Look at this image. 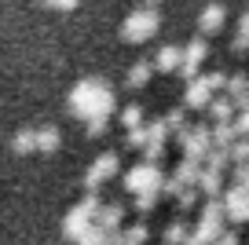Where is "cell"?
I'll return each instance as SVG.
<instances>
[{"label": "cell", "instance_id": "1", "mask_svg": "<svg viewBox=\"0 0 249 245\" xmlns=\"http://www.w3.org/2000/svg\"><path fill=\"white\" fill-rule=\"evenodd\" d=\"M66 106H70V114L81 117V121H92V117L110 121V117H114L117 99H114V88H110L103 77H85V81H77V85H73Z\"/></svg>", "mask_w": 249, "mask_h": 245}, {"label": "cell", "instance_id": "2", "mask_svg": "<svg viewBox=\"0 0 249 245\" xmlns=\"http://www.w3.org/2000/svg\"><path fill=\"white\" fill-rule=\"evenodd\" d=\"M227 230V209H224V198H209L202 205V216L198 223L191 227V238L183 245H213L220 234Z\"/></svg>", "mask_w": 249, "mask_h": 245}, {"label": "cell", "instance_id": "3", "mask_svg": "<svg viewBox=\"0 0 249 245\" xmlns=\"http://www.w3.org/2000/svg\"><path fill=\"white\" fill-rule=\"evenodd\" d=\"M161 30V15H158V8H136L132 15L121 22V40H128V44H143V40H150L154 33Z\"/></svg>", "mask_w": 249, "mask_h": 245}, {"label": "cell", "instance_id": "4", "mask_svg": "<svg viewBox=\"0 0 249 245\" xmlns=\"http://www.w3.org/2000/svg\"><path fill=\"white\" fill-rule=\"evenodd\" d=\"M99 205H103V201L95 198V191H88V198L77 201V205L66 212V220H62V234H66V242H77V238L92 227L95 216H99Z\"/></svg>", "mask_w": 249, "mask_h": 245}, {"label": "cell", "instance_id": "5", "mask_svg": "<svg viewBox=\"0 0 249 245\" xmlns=\"http://www.w3.org/2000/svg\"><path fill=\"white\" fill-rule=\"evenodd\" d=\"M124 191L128 194H140V191H165V172L158 161H147L143 158L140 165L124 172Z\"/></svg>", "mask_w": 249, "mask_h": 245}, {"label": "cell", "instance_id": "6", "mask_svg": "<svg viewBox=\"0 0 249 245\" xmlns=\"http://www.w3.org/2000/svg\"><path fill=\"white\" fill-rule=\"evenodd\" d=\"M176 143L183 150V158L205 161V154L213 150V124H183L176 132Z\"/></svg>", "mask_w": 249, "mask_h": 245}, {"label": "cell", "instance_id": "7", "mask_svg": "<svg viewBox=\"0 0 249 245\" xmlns=\"http://www.w3.org/2000/svg\"><path fill=\"white\" fill-rule=\"evenodd\" d=\"M202 165L205 161H195V158H183L172 169V176H165V194H172L176 198L179 191H187V187H198V176H202Z\"/></svg>", "mask_w": 249, "mask_h": 245}, {"label": "cell", "instance_id": "8", "mask_svg": "<svg viewBox=\"0 0 249 245\" xmlns=\"http://www.w3.org/2000/svg\"><path fill=\"white\" fill-rule=\"evenodd\" d=\"M216 99V88H213V81H209V73H198V77H191L187 81V92H183V106L187 110H209V103Z\"/></svg>", "mask_w": 249, "mask_h": 245}, {"label": "cell", "instance_id": "9", "mask_svg": "<svg viewBox=\"0 0 249 245\" xmlns=\"http://www.w3.org/2000/svg\"><path fill=\"white\" fill-rule=\"evenodd\" d=\"M117 165H121V161H117V154H114V150L99 154V158L88 165V172H85V191H99V187L117 172Z\"/></svg>", "mask_w": 249, "mask_h": 245}, {"label": "cell", "instance_id": "10", "mask_svg": "<svg viewBox=\"0 0 249 245\" xmlns=\"http://www.w3.org/2000/svg\"><path fill=\"white\" fill-rule=\"evenodd\" d=\"M224 209L231 223H249V187L234 183L231 191H224Z\"/></svg>", "mask_w": 249, "mask_h": 245}, {"label": "cell", "instance_id": "11", "mask_svg": "<svg viewBox=\"0 0 249 245\" xmlns=\"http://www.w3.org/2000/svg\"><path fill=\"white\" fill-rule=\"evenodd\" d=\"M205 55H209V44H205V37L198 33V37L183 48V62H179V73H183L187 81H191V77H198V70H202Z\"/></svg>", "mask_w": 249, "mask_h": 245}, {"label": "cell", "instance_id": "12", "mask_svg": "<svg viewBox=\"0 0 249 245\" xmlns=\"http://www.w3.org/2000/svg\"><path fill=\"white\" fill-rule=\"evenodd\" d=\"M165 143H169V124L165 121H150L147 124V143H143V158L147 161H161Z\"/></svg>", "mask_w": 249, "mask_h": 245}, {"label": "cell", "instance_id": "13", "mask_svg": "<svg viewBox=\"0 0 249 245\" xmlns=\"http://www.w3.org/2000/svg\"><path fill=\"white\" fill-rule=\"evenodd\" d=\"M224 22H227V8L224 4H209V8L198 15V33H202V37H213V33L224 30Z\"/></svg>", "mask_w": 249, "mask_h": 245}, {"label": "cell", "instance_id": "14", "mask_svg": "<svg viewBox=\"0 0 249 245\" xmlns=\"http://www.w3.org/2000/svg\"><path fill=\"white\" fill-rule=\"evenodd\" d=\"M198 191H202L205 198H220V191H224V169L202 165V176H198Z\"/></svg>", "mask_w": 249, "mask_h": 245}, {"label": "cell", "instance_id": "15", "mask_svg": "<svg viewBox=\"0 0 249 245\" xmlns=\"http://www.w3.org/2000/svg\"><path fill=\"white\" fill-rule=\"evenodd\" d=\"M179 62H183V48L179 44H165V48H158V55H154V66L161 70V73L179 70Z\"/></svg>", "mask_w": 249, "mask_h": 245}, {"label": "cell", "instance_id": "16", "mask_svg": "<svg viewBox=\"0 0 249 245\" xmlns=\"http://www.w3.org/2000/svg\"><path fill=\"white\" fill-rule=\"evenodd\" d=\"M121 220H124V205H117V201H103L99 205L95 223H103L107 230H121Z\"/></svg>", "mask_w": 249, "mask_h": 245}, {"label": "cell", "instance_id": "17", "mask_svg": "<svg viewBox=\"0 0 249 245\" xmlns=\"http://www.w3.org/2000/svg\"><path fill=\"white\" fill-rule=\"evenodd\" d=\"M205 114L213 117V121H234V114H238V103L231 99V95H220V99L209 103V110Z\"/></svg>", "mask_w": 249, "mask_h": 245}, {"label": "cell", "instance_id": "18", "mask_svg": "<svg viewBox=\"0 0 249 245\" xmlns=\"http://www.w3.org/2000/svg\"><path fill=\"white\" fill-rule=\"evenodd\" d=\"M224 92L231 95L234 103H238V110H242V106H249V77H246V73L227 77V88H224Z\"/></svg>", "mask_w": 249, "mask_h": 245}, {"label": "cell", "instance_id": "19", "mask_svg": "<svg viewBox=\"0 0 249 245\" xmlns=\"http://www.w3.org/2000/svg\"><path fill=\"white\" fill-rule=\"evenodd\" d=\"M59 146H62V132L55 128V124L37 128V150H40V154H55Z\"/></svg>", "mask_w": 249, "mask_h": 245}, {"label": "cell", "instance_id": "20", "mask_svg": "<svg viewBox=\"0 0 249 245\" xmlns=\"http://www.w3.org/2000/svg\"><path fill=\"white\" fill-rule=\"evenodd\" d=\"M154 62H147V59H140V62H132V70H128V77H124V85L128 88H143L150 81V73H154Z\"/></svg>", "mask_w": 249, "mask_h": 245}, {"label": "cell", "instance_id": "21", "mask_svg": "<svg viewBox=\"0 0 249 245\" xmlns=\"http://www.w3.org/2000/svg\"><path fill=\"white\" fill-rule=\"evenodd\" d=\"M161 238H165V245H183L187 238H191V223H187V220H172Z\"/></svg>", "mask_w": 249, "mask_h": 245}, {"label": "cell", "instance_id": "22", "mask_svg": "<svg viewBox=\"0 0 249 245\" xmlns=\"http://www.w3.org/2000/svg\"><path fill=\"white\" fill-rule=\"evenodd\" d=\"M110 234H114V230H107L103 223H92V227H88L73 245H110Z\"/></svg>", "mask_w": 249, "mask_h": 245}, {"label": "cell", "instance_id": "23", "mask_svg": "<svg viewBox=\"0 0 249 245\" xmlns=\"http://www.w3.org/2000/svg\"><path fill=\"white\" fill-rule=\"evenodd\" d=\"M11 150H15V154H33V150H37V128L15 132V139H11Z\"/></svg>", "mask_w": 249, "mask_h": 245}, {"label": "cell", "instance_id": "24", "mask_svg": "<svg viewBox=\"0 0 249 245\" xmlns=\"http://www.w3.org/2000/svg\"><path fill=\"white\" fill-rule=\"evenodd\" d=\"M231 52H234V55H246V52H249V11H246L242 18H238V30H234Z\"/></svg>", "mask_w": 249, "mask_h": 245}, {"label": "cell", "instance_id": "25", "mask_svg": "<svg viewBox=\"0 0 249 245\" xmlns=\"http://www.w3.org/2000/svg\"><path fill=\"white\" fill-rule=\"evenodd\" d=\"M121 245H147V227H143V223L124 227V230H121Z\"/></svg>", "mask_w": 249, "mask_h": 245}, {"label": "cell", "instance_id": "26", "mask_svg": "<svg viewBox=\"0 0 249 245\" xmlns=\"http://www.w3.org/2000/svg\"><path fill=\"white\" fill-rule=\"evenodd\" d=\"M121 124H124V128H140V124H143V106L128 103V106L121 110Z\"/></svg>", "mask_w": 249, "mask_h": 245}, {"label": "cell", "instance_id": "27", "mask_svg": "<svg viewBox=\"0 0 249 245\" xmlns=\"http://www.w3.org/2000/svg\"><path fill=\"white\" fill-rule=\"evenodd\" d=\"M242 161H249V136H238L231 143V165H242Z\"/></svg>", "mask_w": 249, "mask_h": 245}, {"label": "cell", "instance_id": "28", "mask_svg": "<svg viewBox=\"0 0 249 245\" xmlns=\"http://www.w3.org/2000/svg\"><path fill=\"white\" fill-rule=\"evenodd\" d=\"M165 191H140L136 194V209H140V212H150V209L158 205V198H161Z\"/></svg>", "mask_w": 249, "mask_h": 245}, {"label": "cell", "instance_id": "29", "mask_svg": "<svg viewBox=\"0 0 249 245\" xmlns=\"http://www.w3.org/2000/svg\"><path fill=\"white\" fill-rule=\"evenodd\" d=\"M198 194H202L198 187H187V191L176 194V205H179V209H195V205H198Z\"/></svg>", "mask_w": 249, "mask_h": 245}, {"label": "cell", "instance_id": "30", "mask_svg": "<svg viewBox=\"0 0 249 245\" xmlns=\"http://www.w3.org/2000/svg\"><path fill=\"white\" fill-rule=\"evenodd\" d=\"M143 143H147V121H143L140 128H128V146H132V150H143Z\"/></svg>", "mask_w": 249, "mask_h": 245}, {"label": "cell", "instance_id": "31", "mask_svg": "<svg viewBox=\"0 0 249 245\" xmlns=\"http://www.w3.org/2000/svg\"><path fill=\"white\" fill-rule=\"evenodd\" d=\"M161 121L169 124V132H179V128H183V110H169Z\"/></svg>", "mask_w": 249, "mask_h": 245}, {"label": "cell", "instance_id": "32", "mask_svg": "<svg viewBox=\"0 0 249 245\" xmlns=\"http://www.w3.org/2000/svg\"><path fill=\"white\" fill-rule=\"evenodd\" d=\"M85 132H88L92 139H99L103 132H107V121H103V117H92V121H85Z\"/></svg>", "mask_w": 249, "mask_h": 245}, {"label": "cell", "instance_id": "33", "mask_svg": "<svg viewBox=\"0 0 249 245\" xmlns=\"http://www.w3.org/2000/svg\"><path fill=\"white\" fill-rule=\"evenodd\" d=\"M234 128H238V136H249V106H242L234 114Z\"/></svg>", "mask_w": 249, "mask_h": 245}, {"label": "cell", "instance_id": "34", "mask_svg": "<svg viewBox=\"0 0 249 245\" xmlns=\"http://www.w3.org/2000/svg\"><path fill=\"white\" fill-rule=\"evenodd\" d=\"M234 183H242V187H249V161H242V165H234Z\"/></svg>", "mask_w": 249, "mask_h": 245}, {"label": "cell", "instance_id": "35", "mask_svg": "<svg viewBox=\"0 0 249 245\" xmlns=\"http://www.w3.org/2000/svg\"><path fill=\"white\" fill-rule=\"evenodd\" d=\"M44 4H48V8H59V11H73L81 0H44Z\"/></svg>", "mask_w": 249, "mask_h": 245}, {"label": "cell", "instance_id": "36", "mask_svg": "<svg viewBox=\"0 0 249 245\" xmlns=\"http://www.w3.org/2000/svg\"><path fill=\"white\" fill-rule=\"evenodd\" d=\"M213 245H238V234H234V230H224V234H220Z\"/></svg>", "mask_w": 249, "mask_h": 245}, {"label": "cell", "instance_id": "37", "mask_svg": "<svg viewBox=\"0 0 249 245\" xmlns=\"http://www.w3.org/2000/svg\"><path fill=\"white\" fill-rule=\"evenodd\" d=\"M143 4H147V8H158V4H161V0H143Z\"/></svg>", "mask_w": 249, "mask_h": 245}]
</instances>
